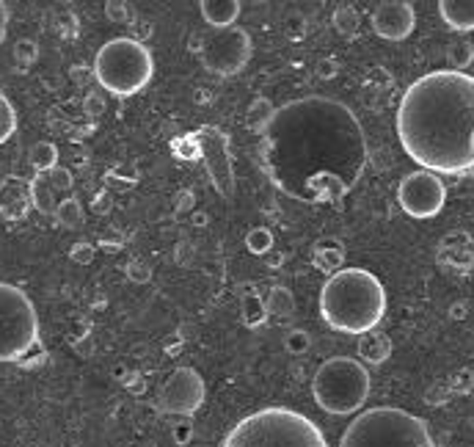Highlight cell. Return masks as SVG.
<instances>
[{
	"instance_id": "19",
	"label": "cell",
	"mask_w": 474,
	"mask_h": 447,
	"mask_svg": "<svg viewBox=\"0 0 474 447\" xmlns=\"http://www.w3.org/2000/svg\"><path fill=\"white\" fill-rule=\"evenodd\" d=\"M392 356V337L384 331H369L358 340V360L367 365H384Z\"/></svg>"
},
{
	"instance_id": "27",
	"label": "cell",
	"mask_w": 474,
	"mask_h": 447,
	"mask_svg": "<svg viewBox=\"0 0 474 447\" xmlns=\"http://www.w3.org/2000/svg\"><path fill=\"white\" fill-rule=\"evenodd\" d=\"M246 249L251 254H257V257L270 254V249H273V232L267 227H251L246 232Z\"/></svg>"
},
{
	"instance_id": "30",
	"label": "cell",
	"mask_w": 474,
	"mask_h": 447,
	"mask_svg": "<svg viewBox=\"0 0 474 447\" xmlns=\"http://www.w3.org/2000/svg\"><path fill=\"white\" fill-rule=\"evenodd\" d=\"M36 58H39V45L34 39H20L15 45V64H17V69H28Z\"/></svg>"
},
{
	"instance_id": "9",
	"label": "cell",
	"mask_w": 474,
	"mask_h": 447,
	"mask_svg": "<svg viewBox=\"0 0 474 447\" xmlns=\"http://www.w3.org/2000/svg\"><path fill=\"white\" fill-rule=\"evenodd\" d=\"M191 50L199 56L202 66L210 75L235 77L251 61L254 42H251V34L246 28H237V25L224 28V31L207 28V31H199L191 39Z\"/></svg>"
},
{
	"instance_id": "38",
	"label": "cell",
	"mask_w": 474,
	"mask_h": 447,
	"mask_svg": "<svg viewBox=\"0 0 474 447\" xmlns=\"http://www.w3.org/2000/svg\"><path fill=\"white\" fill-rule=\"evenodd\" d=\"M69 257H72L75 262H80V265H88V262L94 259V246H91V243H75V246L69 249Z\"/></svg>"
},
{
	"instance_id": "3",
	"label": "cell",
	"mask_w": 474,
	"mask_h": 447,
	"mask_svg": "<svg viewBox=\"0 0 474 447\" xmlns=\"http://www.w3.org/2000/svg\"><path fill=\"white\" fill-rule=\"evenodd\" d=\"M320 315L334 331L364 337L387 315V290L364 268H342L320 290Z\"/></svg>"
},
{
	"instance_id": "17",
	"label": "cell",
	"mask_w": 474,
	"mask_h": 447,
	"mask_svg": "<svg viewBox=\"0 0 474 447\" xmlns=\"http://www.w3.org/2000/svg\"><path fill=\"white\" fill-rule=\"evenodd\" d=\"M312 262L318 271H323L326 277H334L345 265V243L337 238H320L312 246Z\"/></svg>"
},
{
	"instance_id": "35",
	"label": "cell",
	"mask_w": 474,
	"mask_h": 447,
	"mask_svg": "<svg viewBox=\"0 0 474 447\" xmlns=\"http://www.w3.org/2000/svg\"><path fill=\"white\" fill-rule=\"evenodd\" d=\"M171 436H174V442H176L179 447L191 444V439H194V425H191V420H179V422L171 428Z\"/></svg>"
},
{
	"instance_id": "5",
	"label": "cell",
	"mask_w": 474,
	"mask_h": 447,
	"mask_svg": "<svg viewBox=\"0 0 474 447\" xmlns=\"http://www.w3.org/2000/svg\"><path fill=\"white\" fill-rule=\"evenodd\" d=\"M339 447H439L430 425L398 406L361 411L339 439Z\"/></svg>"
},
{
	"instance_id": "1",
	"label": "cell",
	"mask_w": 474,
	"mask_h": 447,
	"mask_svg": "<svg viewBox=\"0 0 474 447\" xmlns=\"http://www.w3.org/2000/svg\"><path fill=\"white\" fill-rule=\"evenodd\" d=\"M259 163L284 197L304 205H339L369 163L367 133L345 103L301 97L276 108L259 136Z\"/></svg>"
},
{
	"instance_id": "25",
	"label": "cell",
	"mask_w": 474,
	"mask_h": 447,
	"mask_svg": "<svg viewBox=\"0 0 474 447\" xmlns=\"http://www.w3.org/2000/svg\"><path fill=\"white\" fill-rule=\"evenodd\" d=\"M31 191H34V208L42 210V213H55L58 202H55V191L50 188L47 177L45 174H36L31 180Z\"/></svg>"
},
{
	"instance_id": "32",
	"label": "cell",
	"mask_w": 474,
	"mask_h": 447,
	"mask_svg": "<svg viewBox=\"0 0 474 447\" xmlns=\"http://www.w3.org/2000/svg\"><path fill=\"white\" fill-rule=\"evenodd\" d=\"M45 177H47V183H50V188H53V191H61V194L72 191V171H69V168L55 166V168H53V171H47Z\"/></svg>"
},
{
	"instance_id": "29",
	"label": "cell",
	"mask_w": 474,
	"mask_h": 447,
	"mask_svg": "<svg viewBox=\"0 0 474 447\" xmlns=\"http://www.w3.org/2000/svg\"><path fill=\"white\" fill-rule=\"evenodd\" d=\"M15 133H17V111L4 95H0V147H4Z\"/></svg>"
},
{
	"instance_id": "40",
	"label": "cell",
	"mask_w": 474,
	"mask_h": 447,
	"mask_svg": "<svg viewBox=\"0 0 474 447\" xmlns=\"http://www.w3.org/2000/svg\"><path fill=\"white\" fill-rule=\"evenodd\" d=\"M103 108H106V100H103L100 95H88V97H86V111H88L91 117L103 114Z\"/></svg>"
},
{
	"instance_id": "26",
	"label": "cell",
	"mask_w": 474,
	"mask_h": 447,
	"mask_svg": "<svg viewBox=\"0 0 474 447\" xmlns=\"http://www.w3.org/2000/svg\"><path fill=\"white\" fill-rule=\"evenodd\" d=\"M53 216H55V221H58L61 227H66V229L80 227V224H83V205H80L75 197H66V199L58 202V208H55Z\"/></svg>"
},
{
	"instance_id": "8",
	"label": "cell",
	"mask_w": 474,
	"mask_h": 447,
	"mask_svg": "<svg viewBox=\"0 0 474 447\" xmlns=\"http://www.w3.org/2000/svg\"><path fill=\"white\" fill-rule=\"evenodd\" d=\"M369 390H372L369 371L358 360H353V356H331V360H326L318 368L312 379L315 403L334 417L356 414L367 403Z\"/></svg>"
},
{
	"instance_id": "21",
	"label": "cell",
	"mask_w": 474,
	"mask_h": 447,
	"mask_svg": "<svg viewBox=\"0 0 474 447\" xmlns=\"http://www.w3.org/2000/svg\"><path fill=\"white\" fill-rule=\"evenodd\" d=\"M265 307H267V318H293L296 315V299L287 288H281V285L270 288Z\"/></svg>"
},
{
	"instance_id": "42",
	"label": "cell",
	"mask_w": 474,
	"mask_h": 447,
	"mask_svg": "<svg viewBox=\"0 0 474 447\" xmlns=\"http://www.w3.org/2000/svg\"><path fill=\"white\" fill-rule=\"evenodd\" d=\"M6 28H9V6L0 0V45L6 39Z\"/></svg>"
},
{
	"instance_id": "16",
	"label": "cell",
	"mask_w": 474,
	"mask_h": 447,
	"mask_svg": "<svg viewBox=\"0 0 474 447\" xmlns=\"http://www.w3.org/2000/svg\"><path fill=\"white\" fill-rule=\"evenodd\" d=\"M199 9H202L205 23L213 31H224V28H232L237 23V17L243 12V4L240 0H202Z\"/></svg>"
},
{
	"instance_id": "6",
	"label": "cell",
	"mask_w": 474,
	"mask_h": 447,
	"mask_svg": "<svg viewBox=\"0 0 474 447\" xmlns=\"http://www.w3.org/2000/svg\"><path fill=\"white\" fill-rule=\"evenodd\" d=\"M45 356L34 301L25 290L0 282V365L39 368Z\"/></svg>"
},
{
	"instance_id": "28",
	"label": "cell",
	"mask_w": 474,
	"mask_h": 447,
	"mask_svg": "<svg viewBox=\"0 0 474 447\" xmlns=\"http://www.w3.org/2000/svg\"><path fill=\"white\" fill-rule=\"evenodd\" d=\"M447 58H449V69L463 72V69L474 61V47H471V42H466V39L452 42V45L447 47Z\"/></svg>"
},
{
	"instance_id": "36",
	"label": "cell",
	"mask_w": 474,
	"mask_h": 447,
	"mask_svg": "<svg viewBox=\"0 0 474 447\" xmlns=\"http://www.w3.org/2000/svg\"><path fill=\"white\" fill-rule=\"evenodd\" d=\"M395 80H392V75L384 69V66H372L369 72H367V86H375V88H389Z\"/></svg>"
},
{
	"instance_id": "37",
	"label": "cell",
	"mask_w": 474,
	"mask_h": 447,
	"mask_svg": "<svg viewBox=\"0 0 474 447\" xmlns=\"http://www.w3.org/2000/svg\"><path fill=\"white\" fill-rule=\"evenodd\" d=\"M106 12H108V17H111L114 23H127V20L133 17V15H130V6L122 4V0H108Z\"/></svg>"
},
{
	"instance_id": "4",
	"label": "cell",
	"mask_w": 474,
	"mask_h": 447,
	"mask_svg": "<svg viewBox=\"0 0 474 447\" xmlns=\"http://www.w3.org/2000/svg\"><path fill=\"white\" fill-rule=\"evenodd\" d=\"M221 447H328L318 422L284 406H267L243 417Z\"/></svg>"
},
{
	"instance_id": "18",
	"label": "cell",
	"mask_w": 474,
	"mask_h": 447,
	"mask_svg": "<svg viewBox=\"0 0 474 447\" xmlns=\"http://www.w3.org/2000/svg\"><path fill=\"white\" fill-rule=\"evenodd\" d=\"M439 15L455 34L474 31V0H441Z\"/></svg>"
},
{
	"instance_id": "23",
	"label": "cell",
	"mask_w": 474,
	"mask_h": 447,
	"mask_svg": "<svg viewBox=\"0 0 474 447\" xmlns=\"http://www.w3.org/2000/svg\"><path fill=\"white\" fill-rule=\"evenodd\" d=\"M273 114H276V106H273L267 97H257V100L248 106V111H246V122H248V127H251L254 133L262 136V130L270 125Z\"/></svg>"
},
{
	"instance_id": "43",
	"label": "cell",
	"mask_w": 474,
	"mask_h": 447,
	"mask_svg": "<svg viewBox=\"0 0 474 447\" xmlns=\"http://www.w3.org/2000/svg\"><path fill=\"white\" fill-rule=\"evenodd\" d=\"M281 262H284V254H276V257H270V259H267V265H270V268H278Z\"/></svg>"
},
{
	"instance_id": "41",
	"label": "cell",
	"mask_w": 474,
	"mask_h": 447,
	"mask_svg": "<svg viewBox=\"0 0 474 447\" xmlns=\"http://www.w3.org/2000/svg\"><path fill=\"white\" fill-rule=\"evenodd\" d=\"M187 210H194V194L182 191V194L176 197V213H187Z\"/></svg>"
},
{
	"instance_id": "12",
	"label": "cell",
	"mask_w": 474,
	"mask_h": 447,
	"mask_svg": "<svg viewBox=\"0 0 474 447\" xmlns=\"http://www.w3.org/2000/svg\"><path fill=\"white\" fill-rule=\"evenodd\" d=\"M205 395H207V390H205V379L199 376V371L176 368L160 390V409L166 414H176V417L187 420L202 409Z\"/></svg>"
},
{
	"instance_id": "39",
	"label": "cell",
	"mask_w": 474,
	"mask_h": 447,
	"mask_svg": "<svg viewBox=\"0 0 474 447\" xmlns=\"http://www.w3.org/2000/svg\"><path fill=\"white\" fill-rule=\"evenodd\" d=\"M318 77L320 80H331V77H337V72H339V66H337V61L334 58H323L320 64H318Z\"/></svg>"
},
{
	"instance_id": "13",
	"label": "cell",
	"mask_w": 474,
	"mask_h": 447,
	"mask_svg": "<svg viewBox=\"0 0 474 447\" xmlns=\"http://www.w3.org/2000/svg\"><path fill=\"white\" fill-rule=\"evenodd\" d=\"M369 23H372V31L381 39L403 42L417 28V12L408 0H384V4L375 6Z\"/></svg>"
},
{
	"instance_id": "15",
	"label": "cell",
	"mask_w": 474,
	"mask_h": 447,
	"mask_svg": "<svg viewBox=\"0 0 474 447\" xmlns=\"http://www.w3.org/2000/svg\"><path fill=\"white\" fill-rule=\"evenodd\" d=\"M436 259L458 274H469L474 271V240L469 232H447L441 240H439V249H436Z\"/></svg>"
},
{
	"instance_id": "7",
	"label": "cell",
	"mask_w": 474,
	"mask_h": 447,
	"mask_svg": "<svg viewBox=\"0 0 474 447\" xmlns=\"http://www.w3.org/2000/svg\"><path fill=\"white\" fill-rule=\"evenodd\" d=\"M155 75L152 50L130 36L106 42L94 58V77L114 97H133L149 86Z\"/></svg>"
},
{
	"instance_id": "34",
	"label": "cell",
	"mask_w": 474,
	"mask_h": 447,
	"mask_svg": "<svg viewBox=\"0 0 474 447\" xmlns=\"http://www.w3.org/2000/svg\"><path fill=\"white\" fill-rule=\"evenodd\" d=\"M127 277H130L133 282L144 285V282L152 279V268H149L146 262H141V259H133V262L127 265Z\"/></svg>"
},
{
	"instance_id": "11",
	"label": "cell",
	"mask_w": 474,
	"mask_h": 447,
	"mask_svg": "<svg viewBox=\"0 0 474 447\" xmlns=\"http://www.w3.org/2000/svg\"><path fill=\"white\" fill-rule=\"evenodd\" d=\"M207 174H210V183L216 186V191L229 199L235 194V166H232V155H229V138L218 130V127H199L197 133H191Z\"/></svg>"
},
{
	"instance_id": "22",
	"label": "cell",
	"mask_w": 474,
	"mask_h": 447,
	"mask_svg": "<svg viewBox=\"0 0 474 447\" xmlns=\"http://www.w3.org/2000/svg\"><path fill=\"white\" fill-rule=\"evenodd\" d=\"M331 25L339 36L345 39H356L358 28H361V15L353 9V6H337L334 9V17H331Z\"/></svg>"
},
{
	"instance_id": "20",
	"label": "cell",
	"mask_w": 474,
	"mask_h": 447,
	"mask_svg": "<svg viewBox=\"0 0 474 447\" xmlns=\"http://www.w3.org/2000/svg\"><path fill=\"white\" fill-rule=\"evenodd\" d=\"M240 315H243V323H246L248 329H259V326L267 320L265 299H262L254 288H246V296L240 299Z\"/></svg>"
},
{
	"instance_id": "10",
	"label": "cell",
	"mask_w": 474,
	"mask_h": 447,
	"mask_svg": "<svg viewBox=\"0 0 474 447\" xmlns=\"http://www.w3.org/2000/svg\"><path fill=\"white\" fill-rule=\"evenodd\" d=\"M398 202L411 218H433L447 205V186L433 171H411L398 186Z\"/></svg>"
},
{
	"instance_id": "24",
	"label": "cell",
	"mask_w": 474,
	"mask_h": 447,
	"mask_svg": "<svg viewBox=\"0 0 474 447\" xmlns=\"http://www.w3.org/2000/svg\"><path fill=\"white\" fill-rule=\"evenodd\" d=\"M28 160H31V166H34L36 174H47V171H53L58 166V147L53 141H39L31 149Z\"/></svg>"
},
{
	"instance_id": "14",
	"label": "cell",
	"mask_w": 474,
	"mask_h": 447,
	"mask_svg": "<svg viewBox=\"0 0 474 447\" xmlns=\"http://www.w3.org/2000/svg\"><path fill=\"white\" fill-rule=\"evenodd\" d=\"M34 210V191L31 183L17 174H9L0 180V216L6 221H23Z\"/></svg>"
},
{
	"instance_id": "33",
	"label": "cell",
	"mask_w": 474,
	"mask_h": 447,
	"mask_svg": "<svg viewBox=\"0 0 474 447\" xmlns=\"http://www.w3.org/2000/svg\"><path fill=\"white\" fill-rule=\"evenodd\" d=\"M471 390H474V373H471V371H458V373L452 376V381H449V392L466 395V392H471Z\"/></svg>"
},
{
	"instance_id": "2",
	"label": "cell",
	"mask_w": 474,
	"mask_h": 447,
	"mask_svg": "<svg viewBox=\"0 0 474 447\" xmlns=\"http://www.w3.org/2000/svg\"><path fill=\"white\" fill-rule=\"evenodd\" d=\"M398 138L406 155L433 174L474 168V77L436 69L417 77L398 106Z\"/></svg>"
},
{
	"instance_id": "44",
	"label": "cell",
	"mask_w": 474,
	"mask_h": 447,
	"mask_svg": "<svg viewBox=\"0 0 474 447\" xmlns=\"http://www.w3.org/2000/svg\"><path fill=\"white\" fill-rule=\"evenodd\" d=\"M194 221H197V224H207V216H202V213H194Z\"/></svg>"
},
{
	"instance_id": "31",
	"label": "cell",
	"mask_w": 474,
	"mask_h": 447,
	"mask_svg": "<svg viewBox=\"0 0 474 447\" xmlns=\"http://www.w3.org/2000/svg\"><path fill=\"white\" fill-rule=\"evenodd\" d=\"M284 348H287L290 353H296V356H304V353L312 348L309 331H307V329H290L287 337H284Z\"/></svg>"
}]
</instances>
